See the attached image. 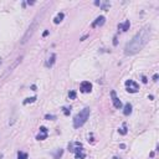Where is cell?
Wrapping results in <instances>:
<instances>
[{
	"label": "cell",
	"mask_w": 159,
	"mask_h": 159,
	"mask_svg": "<svg viewBox=\"0 0 159 159\" xmlns=\"http://www.w3.org/2000/svg\"><path fill=\"white\" fill-rule=\"evenodd\" d=\"M152 35V29L149 26L143 27L142 30H139V32L133 36V39L126 45L124 47V53L126 55H136L138 53L140 50H143V47L148 44Z\"/></svg>",
	"instance_id": "cell-1"
},
{
	"label": "cell",
	"mask_w": 159,
	"mask_h": 159,
	"mask_svg": "<svg viewBox=\"0 0 159 159\" xmlns=\"http://www.w3.org/2000/svg\"><path fill=\"white\" fill-rule=\"evenodd\" d=\"M158 77H159L158 75H154V76H153V81H154V82H157V81H158Z\"/></svg>",
	"instance_id": "cell-24"
},
{
	"label": "cell",
	"mask_w": 159,
	"mask_h": 159,
	"mask_svg": "<svg viewBox=\"0 0 159 159\" xmlns=\"http://www.w3.org/2000/svg\"><path fill=\"white\" fill-rule=\"evenodd\" d=\"M68 97H70V100H75L76 98V92L75 91H70V93H68Z\"/></svg>",
	"instance_id": "cell-19"
},
{
	"label": "cell",
	"mask_w": 159,
	"mask_h": 159,
	"mask_svg": "<svg viewBox=\"0 0 159 159\" xmlns=\"http://www.w3.org/2000/svg\"><path fill=\"white\" fill-rule=\"evenodd\" d=\"M31 90H32V91H36V86L32 85V86H31Z\"/></svg>",
	"instance_id": "cell-25"
},
{
	"label": "cell",
	"mask_w": 159,
	"mask_h": 159,
	"mask_svg": "<svg viewBox=\"0 0 159 159\" xmlns=\"http://www.w3.org/2000/svg\"><path fill=\"white\" fill-rule=\"evenodd\" d=\"M0 159H3V154H0Z\"/></svg>",
	"instance_id": "cell-28"
},
{
	"label": "cell",
	"mask_w": 159,
	"mask_h": 159,
	"mask_svg": "<svg viewBox=\"0 0 159 159\" xmlns=\"http://www.w3.org/2000/svg\"><path fill=\"white\" fill-rule=\"evenodd\" d=\"M95 4L101 6L103 10H108V9L111 8V3H108V1H104V3H102V1H95Z\"/></svg>",
	"instance_id": "cell-13"
},
{
	"label": "cell",
	"mask_w": 159,
	"mask_h": 159,
	"mask_svg": "<svg viewBox=\"0 0 159 159\" xmlns=\"http://www.w3.org/2000/svg\"><path fill=\"white\" fill-rule=\"evenodd\" d=\"M45 119H51V121H53V119H56V116H52V114H46L45 116Z\"/></svg>",
	"instance_id": "cell-20"
},
{
	"label": "cell",
	"mask_w": 159,
	"mask_h": 159,
	"mask_svg": "<svg viewBox=\"0 0 159 159\" xmlns=\"http://www.w3.org/2000/svg\"><path fill=\"white\" fill-rule=\"evenodd\" d=\"M39 21H40V15H37L34 19V21L30 24V26L27 27V30H26V32L24 34V36H23V40H21V44H26V42L29 41V40L31 39V36L34 35V32L36 31V29H37V26H39Z\"/></svg>",
	"instance_id": "cell-3"
},
{
	"label": "cell",
	"mask_w": 159,
	"mask_h": 159,
	"mask_svg": "<svg viewBox=\"0 0 159 159\" xmlns=\"http://www.w3.org/2000/svg\"><path fill=\"white\" fill-rule=\"evenodd\" d=\"M36 101V97L34 96V97H30V98H26L24 101V104H29V103H32V102H35Z\"/></svg>",
	"instance_id": "cell-18"
},
{
	"label": "cell",
	"mask_w": 159,
	"mask_h": 159,
	"mask_svg": "<svg viewBox=\"0 0 159 159\" xmlns=\"http://www.w3.org/2000/svg\"><path fill=\"white\" fill-rule=\"evenodd\" d=\"M55 61H56V55H55V53H52V55L49 57V60L46 61V63H45L46 67H52L53 63H55Z\"/></svg>",
	"instance_id": "cell-12"
},
{
	"label": "cell",
	"mask_w": 159,
	"mask_h": 159,
	"mask_svg": "<svg viewBox=\"0 0 159 159\" xmlns=\"http://www.w3.org/2000/svg\"><path fill=\"white\" fill-rule=\"evenodd\" d=\"M104 23H106V17H104V16H98V17H97V19H96V20L92 23V25H91V26H92V27L102 26V25H103Z\"/></svg>",
	"instance_id": "cell-10"
},
{
	"label": "cell",
	"mask_w": 159,
	"mask_h": 159,
	"mask_svg": "<svg viewBox=\"0 0 159 159\" xmlns=\"http://www.w3.org/2000/svg\"><path fill=\"white\" fill-rule=\"evenodd\" d=\"M90 114H91V110H90L88 107L84 108V110H82V111L80 112V113L75 117V119H73V127H75V128L82 127V126H84L86 122H87Z\"/></svg>",
	"instance_id": "cell-2"
},
{
	"label": "cell",
	"mask_w": 159,
	"mask_h": 159,
	"mask_svg": "<svg viewBox=\"0 0 159 159\" xmlns=\"http://www.w3.org/2000/svg\"><path fill=\"white\" fill-rule=\"evenodd\" d=\"M63 17H65V15H63V13H60V14H57V16L53 19V23L55 24H60L61 21L63 20Z\"/></svg>",
	"instance_id": "cell-15"
},
{
	"label": "cell",
	"mask_w": 159,
	"mask_h": 159,
	"mask_svg": "<svg viewBox=\"0 0 159 159\" xmlns=\"http://www.w3.org/2000/svg\"><path fill=\"white\" fill-rule=\"evenodd\" d=\"M21 60H23V57H21V56H20V57H17V59H16L15 61H14V62H13L11 65H10V66H9L8 68H6V71L4 72V75L1 76V80H5L6 77H8V76L14 71V68H15V67L17 66V65H19V63L21 62Z\"/></svg>",
	"instance_id": "cell-5"
},
{
	"label": "cell",
	"mask_w": 159,
	"mask_h": 159,
	"mask_svg": "<svg viewBox=\"0 0 159 159\" xmlns=\"http://www.w3.org/2000/svg\"><path fill=\"white\" fill-rule=\"evenodd\" d=\"M62 153H63V150H62V149H59V150H57V153L55 154V158H56V159H59V158L61 157V155H62Z\"/></svg>",
	"instance_id": "cell-21"
},
{
	"label": "cell",
	"mask_w": 159,
	"mask_h": 159,
	"mask_svg": "<svg viewBox=\"0 0 159 159\" xmlns=\"http://www.w3.org/2000/svg\"><path fill=\"white\" fill-rule=\"evenodd\" d=\"M47 134H49L47 129H46L45 127H40V133L37 134V137H36V139H37V140H44V139L47 138Z\"/></svg>",
	"instance_id": "cell-9"
},
{
	"label": "cell",
	"mask_w": 159,
	"mask_h": 159,
	"mask_svg": "<svg viewBox=\"0 0 159 159\" xmlns=\"http://www.w3.org/2000/svg\"><path fill=\"white\" fill-rule=\"evenodd\" d=\"M111 97H112V102H113L114 108H121L122 107V102H121V100H119L118 97L116 96V92L114 91L111 92Z\"/></svg>",
	"instance_id": "cell-8"
},
{
	"label": "cell",
	"mask_w": 159,
	"mask_h": 159,
	"mask_svg": "<svg viewBox=\"0 0 159 159\" xmlns=\"http://www.w3.org/2000/svg\"><path fill=\"white\" fill-rule=\"evenodd\" d=\"M118 132H119V134H122V136L127 134V126H126V123H123V126L118 129Z\"/></svg>",
	"instance_id": "cell-17"
},
{
	"label": "cell",
	"mask_w": 159,
	"mask_h": 159,
	"mask_svg": "<svg viewBox=\"0 0 159 159\" xmlns=\"http://www.w3.org/2000/svg\"><path fill=\"white\" fill-rule=\"evenodd\" d=\"M142 81H143V84H147V82H148V80H147L146 76H143V77H142Z\"/></svg>",
	"instance_id": "cell-23"
},
{
	"label": "cell",
	"mask_w": 159,
	"mask_h": 159,
	"mask_svg": "<svg viewBox=\"0 0 159 159\" xmlns=\"http://www.w3.org/2000/svg\"><path fill=\"white\" fill-rule=\"evenodd\" d=\"M47 35H49V31H47V30H46V31L44 32V37H45V36H47Z\"/></svg>",
	"instance_id": "cell-26"
},
{
	"label": "cell",
	"mask_w": 159,
	"mask_h": 159,
	"mask_svg": "<svg viewBox=\"0 0 159 159\" xmlns=\"http://www.w3.org/2000/svg\"><path fill=\"white\" fill-rule=\"evenodd\" d=\"M129 26H131V23H129V20H126L123 24H119V25H118V29L126 32V31L129 30Z\"/></svg>",
	"instance_id": "cell-11"
},
{
	"label": "cell",
	"mask_w": 159,
	"mask_h": 159,
	"mask_svg": "<svg viewBox=\"0 0 159 159\" xmlns=\"http://www.w3.org/2000/svg\"><path fill=\"white\" fill-rule=\"evenodd\" d=\"M70 112H71V110H68V108H63V113L66 114V116L70 114Z\"/></svg>",
	"instance_id": "cell-22"
},
{
	"label": "cell",
	"mask_w": 159,
	"mask_h": 159,
	"mask_svg": "<svg viewBox=\"0 0 159 159\" xmlns=\"http://www.w3.org/2000/svg\"><path fill=\"white\" fill-rule=\"evenodd\" d=\"M126 90H127V92H129V93H136V92H138L139 86L137 82L133 81V80H127V81H126Z\"/></svg>",
	"instance_id": "cell-4"
},
{
	"label": "cell",
	"mask_w": 159,
	"mask_h": 159,
	"mask_svg": "<svg viewBox=\"0 0 159 159\" xmlns=\"http://www.w3.org/2000/svg\"><path fill=\"white\" fill-rule=\"evenodd\" d=\"M0 65H1V57H0Z\"/></svg>",
	"instance_id": "cell-29"
},
{
	"label": "cell",
	"mask_w": 159,
	"mask_h": 159,
	"mask_svg": "<svg viewBox=\"0 0 159 159\" xmlns=\"http://www.w3.org/2000/svg\"><path fill=\"white\" fill-rule=\"evenodd\" d=\"M75 146H76V148H75V149H71V150L75 152L76 159H84L86 157V154H85V150H84V148H82V146L78 142H76Z\"/></svg>",
	"instance_id": "cell-6"
},
{
	"label": "cell",
	"mask_w": 159,
	"mask_h": 159,
	"mask_svg": "<svg viewBox=\"0 0 159 159\" xmlns=\"http://www.w3.org/2000/svg\"><path fill=\"white\" fill-rule=\"evenodd\" d=\"M123 113H124V116H129V114L132 113V106H131V104H129V103H126Z\"/></svg>",
	"instance_id": "cell-14"
},
{
	"label": "cell",
	"mask_w": 159,
	"mask_h": 159,
	"mask_svg": "<svg viewBox=\"0 0 159 159\" xmlns=\"http://www.w3.org/2000/svg\"><path fill=\"white\" fill-rule=\"evenodd\" d=\"M80 90H81V92H84V93H88V92L92 91V85L90 84L88 81H84L81 84V86H80Z\"/></svg>",
	"instance_id": "cell-7"
},
{
	"label": "cell",
	"mask_w": 159,
	"mask_h": 159,
	"mask_svg": "<svg viewBox=\"0 0 159 159\" xmlns=\"http://www.w3.org/2000/svg\"><path fill=\"white\" fill-rule=\"evenodd\" d=\"M29 155L27 153H25V152H17V159H27Z\"/></svg>",
	"instance_id": "cell-16"
},
{
	"label": "cell",
	"mask_w": 159,
	"mask_h": 159,
	"mask_svg": "<svg viewBox=\"0 0 159 159\" xmlns=\"http://www.w3.org/2000/svg\"><path fill=\"white\" fill-rule=\"evenodd\" d=\"M27 4H29V5H34L35 3H34V1H27Z\"/></svg>",
	"instance_id": "cell-27"
}]
</instances>
